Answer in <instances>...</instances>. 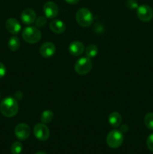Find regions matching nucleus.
Listing matches in <instances>:
<instances>
[{
    "mask_svg": "<svg viewBox=\"0 0 153 154\" xmlns=\"http://www.w3.org/2000/svg\"><path fill=\"white\" fill-rule=\"evenodd\" d=\"M19 110L17 101L13 97H6L0 104V112L6 117H13Z\"/></svg>",
    "mask_w": 153,
    "mask_h": 154,
    "instance_id": "obj_1",
    "label": "nucleus"
},
{
    "mask_svg": "<svg viewBox=\"0 0 153 154\" xmlns=\"http://www.w3.org/2000/svg\"><path fill=\"white\" fill-rule=\"evenodd\" d=\"M76 23L82 27H88L92 24L94 17L92 13L86 8L79 9L76 13Z\"/></svg>",
    "mask_w": 153,
    "mask_h": 154,
    "instance_id": "obj_2",
    "label": "nucleus"
},
{
    "mask_svg": "<svg viewBox=\"0 0 153 154\" xmlns=\"http://www.w3.org/2000/svg\"><path fill=\"white\" fill-rule=\"evenodd\" d=\"M22 37L26 43L35 44L41 38V32L38 27L27 26L22 30Z\"/></svg>",
    "mask_w": 153,
    "mask_h": 154,
    "instance_id": "obj_3",
    "label": "nucleus"
},
{
    "mask_svg": "<svg viewBox=\"0 0 153 154\" xmlns=\"http://www.w3.org/2000/svg\"><path fill=\"white\" fill-rule=\"evenodd\" d=\"M106 144L111 148H118L124 141V135L120 130L114 129L108 133L106 138Z\"/></svg>",
    "mask_w": 153,
    "mask_h": 154,
    "instance_id": "obj_4",
    "label": "nucleus"
},
{
    "mask_svg": "<svg viewBox=\"0 0 153 154\" xmlns=\"http://www.w3.org/2000/svg\"><path fill=\"white\" fill-rule=\"evenodd\" d=\"M92 68V62L88 57H81L78 59L74 66V70L78 75H84L88 74Z\"/></svg>",
    "mask_w": 153,
    "mask_h": 154,
    "instance_id": "obj_5",
    "label": "nucleus"
},
{
    "mask_svg": "<svg viewBox=\"0 0 153 154\" xmlns=\"http://www.w3.org/2000/svg\"><path fill=\"white\" fill-rule=\"evenodd\" d=\"M33 132H34V135L35 138L39 141H44L49 138L50 130L45 123H40L36 124L34 126Z\"/></svg>",
    "mask_w": 153,
    "mask_h": 154,
    "instance_id": "obj_6",
    "label": "nucleus"
},
{
    "mask_svg": "<svg viewBox=\"0 0 153 154\" xmlns=\"http://www.w3.org/2000/svg\"><path fill=\"white\" fill-rule=\"evenodd\" d=\"M136 15L140 20L148 22L153 18V9L148 5H142L136 9Z\"/></svg>",
    "mask_w": 153,
    "mask_h": 154,
    "instance_id": "obj_7",
    "label": "nucleus"
},
{
    "mask_svg": "<svg viewBox=\"0 0 153 154\" xmlns=\"http://www.w3.org/2000/svg\"><path fill=\"white\" fill-rule=\"evenodd\" d=\"M31 130L30 127L26 124V123H19L17 126L15 127L14 134L16 138L20 141H24L26 140L29 137Z\"/></svg>",
    "mask_w": 153,
    "mask_h": 154,
    "instance_id": "obj_8",
    "label": "nucleus"
},
{
    "mask_svg": "<svg viewBox=\"0 0 153 154\" xmlns=\"http://www.w3.org/2000/svg\"><path fill=\"white\" fill-rule=\"evenodd\" d=\"M44 13L46 18L52 19L57 17L58 14V8L57 5L53 2H46L43 7Z\"/></svg>",
    "mask_w": 153,
    "mask_h": 154,
    "instance_id": "obj_9",
    "label": "nucleus"
},
{
    "mask_svg": "<svg viewBox=\"0 0 153 154\" xmlns=\"http://www.w3.org/2000/svg\"><path fill=\"white\" fill-rule=\"evenodd\" d=\"M40 54L44 58H50L56 53V46L52 42H45L40 46Z\"/></svg>",
    "mask_w": 153,
    "mask_h": 154,
    "instance_id": "obj_10",
    "label": "nucleus"
},
{
    "mask_svg": "<svg viewBox=\"0 0 153 154\" xmlns=\"http://www.w3.org/2000/svg\"><path fill=\"white\" fill-rule=\"evenodd\" d=\"M5 27L8 31L12 35H16L20 32L21 25L17 20L14 18H9L5 23Z\"/></svg>",
    "mask_w": 153,
    "mask_h": 154,
    "instance_id": "obj_11",
    "label": "nucleus"
},
{
    "mask_svg": "<svg viewBox=\"0 0 153 154\" xmlns=\"http://www.w3.org/2000/svg\"><path fill=\"white\" fill-rule=\"evenodd\" d=\"M21 20L24 24L29 25L33 23L36 20V14L34 10L31 8H26L21 14Z\"/></svg>",
    "mask_w": 153,
    "mask_h": 154,
    "instance_id": "obj_12",
    "label": "nucleus"
},
{
    "mask_svg": "<svg viewBox=\"0 0 153 154\" xmlns=\"http://www.w3.org/2000/svg\"><path fill=\"white\" fill-rule=\"evenodd\" d=\"M84 50H85L84 45L79 41H74V42H71L68 47L69 53L74 57H78V56L82 54Z\"/></svg>",
    "mask_w": 153,
    "mask_h": 154,
    "instance_id": "obj_13",
    "label": "nucleus"
},
{
    "mask_svg": "<svg viewBox=\"0 0 153 154\" xmlns=\"http://www.w3.org/2000/svg\"><path fill=\"white\" fill-rule=\"evenodd\" d=\"M50 28L54 33L62 34L65 30V24L60 20H52L50 23Z\"/></svg>",
    "mask_w": 153,
    "mask_h": 154,
    "instance_id": "obj_14",
    "label": "nucleus"
},
{
    "mask_svg": "<svg viewBox=\"0 0 153 154\" xmlns=\"http://www.w3.org/2000/svg\"><path fill=\"white\" fill-rule=\"evenodd\" d=\"M122 116L118 112H112L109 115L108 117V121L109 123L110 124V126H112V127L117 128L118 126H120L122 123Z\"/></svg>",
    "mask_w": 153,
    "mask_h": 154,
    "instance_id": "obj_15",
    "label": "nucleus"
},
{
    "mask_svg": "<svg viewBox=\"0 0 153 154\" xmlns=\"http://www.w3.org/2000/svg\"><path fill=\"white\" fill-rule=\"evenodd\" d=\"M8 48L11 51H16L20 47V41L17 36H12L8 43Z\"/></svg>",
    "mask_w": 153,
    "mask_h": 154,
    "instance_id": "obj_16",
    "label": "nucleus"
},
{
    "mask_svg": "<svg viewBox=\"0 0 153 154\" xmlns=\"http://www.w3.org/2000/svg\"><path fill=\"white\" fill-rule=\"evenodd\" d=\"M53 119V113L50 110H45L40 115V121L43 123H49Z\"/></svg>",
    "mask_w": 153,
    "mask_h": 154,
    "instance_id": "obj_17",
    "label": "nucleus"
},
{
    "mask_svg": "<svg viewBox=\"0 0 153 154\" xmlns=\"http://www.w3.org/2000/svg\"><path fill=\"white\" fill-rule=\"evenodd\" d=\"M98 53V49L97 46L94 45H90L86 48V55L90 59L95 57Z\"/></svg>",
    "mask_w": 153,
    "mask_h": 154,
    "instance_id": "obj_18",
    "label": "nucleus"
},
{
    "mask_svg": "<svg viewBox=\"0 0 153 154\" xmlns=\"http://www.w3.org/2000/svg\"><path fill=\"white\" fill-rule=\"evenodd\" d=\"M144 123L146 126L150 130L153 131V113L148 112L144 117Z\"/></svg>",
    "mask_w": 153,
    "mask_h": 154,
    "instance_id": "obj_19",
    "label": "nucleus"
},
{
    "mask_svg": "<svg viewBox=\"0 0 153 154\" xmlns=\"http://www.w3.org/2000/svg\"><path fill=\"white\" fill-rule=\"evenodd\" d=\"M22 144L20 141H15L10 147V152L12 154H20L22 152Z\"/></svg>",
    "mask_w": 153,
    "mask_h": 154,
    "instance_id": "obj_20",
    "label": "nucleus"
},
{
    "mask_svg": "<svg viewBox=\"0 0 153 154\" xmlns=\"http://www.w3.org/2000/svg\"><path fill=\"white\" fill-rule=\"evenodd\" d=\"M126 7L130 10H135L137 9L138 3L136 0H127L126 2Z\"/></svg>",
    "mask_w": 153,
    "mask_h": 154,
    "instance_id": "obj_21",
    "label": "nucleus"
},
{
    "mask_svg": "<svg viewBox=\"0 0 153 154\" xmlns=\"http://www.w3.org/2000/svg\"><path fill=\"white\" fill-rule=\"evenodd\" d=\"M35 25L36 27H42L46 24V17L44 16H40L38 18H36L35 21Z\"/></svg>",
    "mask_w": 153,
    "mask_h": 154,
    "instance_id": "obj_22",
    "label": "nucleus"
},
{
    "mask_svg": "<svg viewBox=\"0 0 153 154\" xmlns=\"http://www.w3.org/2000/svg\"><path fill=\"white\" fill-rule=\"evenodd\" d=\"M146 145L148 150H149L150 151L153 152V133L149 135V136L147 138Z\"/></svg>",
    "mask_w": 153,
    "mask_h": 154,
    "instance_id": "obj_23",
    "label": "nucleus"
},
{
    "mask_svg": "<svg viewBox=\"0 0 153 154\" xmlns=\"http://www.w3.org/2000/svg\"><path fill=\"white\" fill-rule=\"evenodd\" d=\"M6 74V68L4 64L0 63V78H3Z\"/></svg>",
    "mask_w": 153,
    "mask_h": 154,
    "instance_id": "obj_24",
    "label": "nucleus"
},
{
    "mask_svg": "<svg viewBox=\"0 0 153 154\" xmlns=\"http://www.w3.org/2000/svg\"><path fill=\"white\" fill-rule=\"evenodd\" d=\"M128 129H129V128H128V125L124 124V125H122L121 127H120L119 130L121 131L122 133H124V132H127L128 131Z\"/></svg>",
    "mask_w": 153,
    "mask_h": 154,
    "instance_id": "obj_25",
    "label": "nucleus"
},
{
    "mask_svg": "<svg viewBox=\"0 0 153 154\" xmlns=\"http://www.w3.org/2000/svg\"><path fill=\"white\" fill-rule=\"evenodd\" d=\"M64 1L70 5H75V4H77V3L80 2V0H64Z\"/></svg>",
    "mask_w": 153,
    "mask_h": 154,
    "instance_id": "obj_26",
    "label": "nucleus"
},
{
    "mask_svg": "<svg viewBox=\"0 0 153 154\" xmlns=\"http://www.w3.org/2000/svg\"><path fill=\"white\" fill-rule=\"evenodd\" d=\"M35 154H46L45 152H43V151H40V152H38V153H36Z\"/></svg>",
    "mask_w": 153,
    "mask_h": 154,
    "instance_id": "obj_27",
    "label": "nucleus"
}]
</instances>
